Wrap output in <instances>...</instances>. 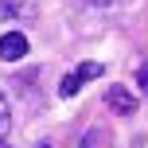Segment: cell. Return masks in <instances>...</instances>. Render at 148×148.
I'll return each instance as SVG.
<instances>
[{"mask_svg": "<svg viewBox=\"0 0 148 148\" xmlns=\"http://www.w3.org/2000/svg\"><path fill=\"white\" fill-rule=\"evenodd\" d=\"M97 74H101V62H94V59L78 62V66H74V74H66V78L59 82V97H74L90 78H97Z\"/></svg>", "mask_w": 148, "mask_h": 148, "instance_id": "1", "label": "cell"}, {"mask_svg": "<svg viewBox=\"0 0 148 148\" xmlns=\"http://www.w3.org/2000/svg\"><path fill=\"white\" fill-rule=\"evenodd\" d=\"M27 35H23V31H4V35H0V59L4 62H16V59H23V55H27Z\"/></svg>", "mask_w": 148, "mask_h": 148, "instance_id": "2", "label": "cell"}, {"mask_svg": "<svg viewBox=\"0 0 148 148\" xmlns=\"http://www.w3.org/2000/svg\"><path fill=\"white\" fill-rule=\"evenodd\" d=\"M105 101H109V109L117 113V117H129V113L136 109V101H133V94H129L125 86H109V94H105Z\"/></svg>", "mask_w": 148, "mask_h": 148, "instance_id": "3", "label": "cell"}, {"mask_svg": "<svg viewBox=\"0 0 148 148\" xmlns=\"http://www.w3.org/2000/svg\"><path fill=\"white\" fill-rule=\"evenodd\" d=\"M0 4H4V16H31L35 12L31 0H0Z\"/></svg>", "mask_w": 148, "mask_h": 148, "instance_id": "4", "label": "cell"}, {"mask_svg": "<svg viewBox=\"0 0 148 148\" xmlns=\"http://www.w3.org/2000/svg\"><path fill=\"white\" fill-rule=\"evenodd\" d=\"M8 125H12V113H8V101H4V94H0V136L8 133Z\"/></svg>", "mask_w": 148, "mask_h": 148, "instance_id": "5", "label": "cell"}, {"mask_svg": "<svg viewBox=\"0 0 148 148\" xmlns=\"http://www.w3.org/2000/svg\"><path fill=\"white\" fill-rule=\"evenodd\" d=\"M97 140H101V129H90V133L82 136V144H78V148H94Z\"/></svg>", "mask_w": 148, "mask_h": 148, "instance_id": "6", "label": "cell"}, {"mask_svg": "<svg viewBox=\"0 0 148 148\" xmlns=\"http://www.w3.org/2000/svg\"><path fill=\"white\" fill-rule=\"evenodd\" d=\"M136 82H140V90H144V94H148V66H144L140 74H136Z\"/></svg>", "mask_w": 148, "mask_h": 148, "instance_id": "7", "label": "cell"}, {"mask_svg": "<svg viewBox=\"0 0 148 148\" xmlns=\"http://www.w3.org/2000/svg\"><path fill=\"white\" fill-rule=\"evenodd\" d=\"M39 148H51V144H39Z\"/></svg>", "mask_w": 148, "mask_h": 148, "instance_id": "8", "label": "cell"}, {"mask_svg": "<svg viewBox=\"0 0 148 148\" xmlns=\"http://www.w3.org/2000/svg\"><path fill=\"white\" fill-rule=\"evenodd\" d=\"M0 148H12V144H0Z\"/></svg>", "mask_w": 148, "mask_h": 148, "instance_id": "9", "label": "cell"}]
</instances>
